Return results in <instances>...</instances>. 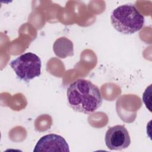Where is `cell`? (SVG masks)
Returning a JSON list of instances; mask_svg holds the SVG:
<instances>
[{
	"label": "cell",
	"instance_id": "1",
	"mask_svg": "<svg viewBox=\"0 0 152 152\" xmlns=\"http://www.w3.org/2000/svg\"><path fill=\"white\" fill-rule=\"evenodd\" d=\"M67 99L74 110L87 115L97 110L103 102L99 88L85 79L77 80L69 86Z\"/></svg>",
	"mask_w": 152,
	"mask_h": 152
},
{
	"label": "cell",
	"instance_id": "2",
	"mask_svg": "<svg viewBox=\"0 0 152 152\" xmlns=\"http://www.w3.org/2000/svg\"><path fill=\"white\" fill-rule=\"evenodd\" d=\"M114 28L124 34H132L144 26V17L133 4H125L116 8L110 15Z\"/></svg>",
	"mask_w": 152,
	"mask_h": 152
},
{
	"label": "cell",
	"instance_id": "5",
	"mask_svg": "<svg viewBox=\"0 0 152 152\" xmlns=\"http://www.w3.org/2000/svg\"><path fill=\"white\" fill-rule=\"evenodd\" d=\"M36 151H69V145L62 136L50 134L42 137L33 150Z\"/></svg>",
	"mask_w": 152,
	"mask_h": 152
},
{
	"label": "cell",
	"instance_id": "4",
	"mask_svg": "<svg viewBox=\"0 0 152 152\" xmlns=\"http://www.w3.org/2000/svg\"><path fill=\"white\" fill-rule=\"evenodd\" d=\"M104 141L107 147L111 150H122L128 148L131 144L129 132L122 125L109 127L106 132Z\"/></svg>",
	"mask_w": 152,
	"mask_h": 152
},
{
	"label": "cell",
	"instance_id": "6",
	"mask_svg": "<svg viewBox=\"0 0 152 152\" xmlns=\"http://www.w3.org/2000/svg\"><path fill=\"white\" fill-rule=\"evenodd\" d=\"M53 49L55 55L60 58H65L74 54L72 42L66 37H60L56 40Z\"/></svg>",
	"mask_w": 152,
	"mask_h": 152
},
{
	"label": "cell",
	"instance_id": "3",
	"mask_svg": "<svg viewBox=\"0 0 152 152\" xmlns=\"http://www.w3.org/2000/svg\"><path fill=\"white\" fill-rule=\"evenodd\" d=\"M10 65L17 77L24 81H29L41 74V60L36 54L32 52L22 54L12 60Z\"/></svg>",
	"mask_w": 152,
	"mask_h": 152
}]
</instances>
